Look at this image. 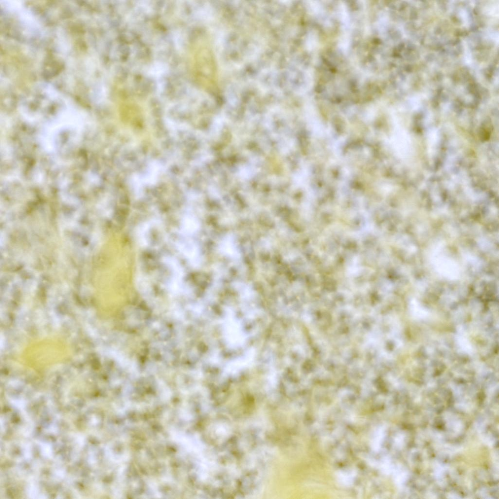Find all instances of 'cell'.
Instances as JSON below:
<instances>
[{"mask_svg": "<svg viewBox=\"0 0 499 499\" xmlns=\"http://www.w3.org/2000/svg\"><path fill=\"white\" fill-rule=\"evenodd\" d=\"M433 263L437 271L441 274L451 279L459 277L460 268L451 257L443 253L436 254L433 258Z\"/></svg>", "mask_w": 499, "mask_h": 499, "instance_id": "obj_2", "label": "cell"}, {"mask_svg": "<svg viewBox=\"0 0 499 499\" xmlns=\"http://www.w3.org/2000/svg\"><path fill=\"white\" fill-rule=\"evenodd\" d=\"M191 67L196 81L203 86L214 82L215 65L212 50L207 41L198 39L191 47Z\"/></svg>", "mask_w": 499, "mask_h": 499, "instance_id": "obj_1", "label": "cell"}]
</instances>
